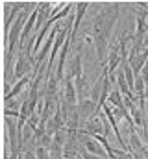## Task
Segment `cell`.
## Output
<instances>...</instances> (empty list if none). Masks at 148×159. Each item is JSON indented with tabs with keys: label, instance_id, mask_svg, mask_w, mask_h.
Instances as JSON below:
<instances>
[{
	"label": "cell",
	"instance_id": "obj_13",
	"mask_svg": "<svg viewBox=\"0 0 148 159\" xmlns=\"http://www.w3.org/2000/svg\"><path fill=\"white\" fill-rule=\"evenodd\" d=\"M22 159H37V156H35V152H26L22 156Z\"/></svg>",
	"mask_w": 148,
	"mask_h": 159
},
{
	"label": "cell",
	"instance_id": "obj_2",
	"mask_svg": "<svg viewBox=\"0 0 148 159\" xmlns=\"http://www.w3.org/2000/svg\"><path fill=\"white\" fill-rule=\"evenodd\" d=\"M95 113H96V104L91 102V98H83L80 102V106H78V117H80V120L83 122V120L89 119V115L93 117Z\"/></svg>",
	"mask_w": 148,
	"mask_h": 159
},
{
	"label": "cell",
	"instance_id": "obj_6",
	"mask_svg": "<svg viewBox=\"0 0 148 159\" xmlns=\"http://www.w3.org/2000/svg\"><path fill=\"white\" fill-rule=\"evenodd\" d=\"M98 144H100V143H98L96 139H85V150H87L89 154H93V156H100V157H108V154H106Z\"/></svg>",
	"mask_w": 148,
	"mask_h": 159
},
{
	"label": "cell",
	"instance_id": "obj_4",
	"mask_svg": "<svg viewBox=\"0 0 148 159\" xmlns=\"http://www.w3.org/2000/svg\"><path fill=\"white\" fill-rule=\"evenodd\" d=\"M87 7H89V4H87V2H80V4H76V19H74L72 30H71V34H69V37H71V39L76 37V32H78V28H80V24H81V20H83V15H85Z\"/></svg>",
	"mask_w": 148,
	"mask_h": 159
},
{
	"label": "cell",
	"instance_id": "obj_1",
	"mask_svg": "<svg viewBox=\"0 0 148 159\" xmlns=\"http://www.w3.org/2000/svg\"><path fill=\"white\" fill-rule=\"evenodd\" d=\"M72 76L69 74L65 78V87H63V100L67 106L71 107H76V100H78V94H76V85L72 83Z\"/></svg>",
	"mask_w": 148,
	"mask_h": 159
},
{
	"label": "cell",
	"instance_id": "obj_9",
	"mask_svg": "<svg viewBox=\"0 0 148 159\" xmlns=\"http://www.w3.org/2000/svg\"><path fill=\"white\" fill-rule=\"evenodd\" d=\"M108 102H109V104L113 106V107H118V106H120V104L124 102V98H122V93H120L118 89H111Z\"/></svg>",
	"mask_w": 148,
	"mask_h": 159
},
{
	"label": "cell",
	"instance_id": "obj_7",
	"mask_svg": "<svg viewBox=\"0 0 148 159\" xmlns=\"http://www.w3.org/2000/svg\"><path fill=\"white\" fill-rule=\"evenodd\" d=\"M71 76H72L74 80L81 76V54H78V56L74 57L72 65H71Z\"/></svg>",
	"mask_w": 148,
	"mask_h": 159
},
{
	"label": "cell",
	"instance_id": "obj_14",
	"mask_svg": "<svg viewBox=\"0 0 148 159\" xmlns=\"http://www.w3.org/2000/svg\"><path fill=\"white\" fill-rule=\"evenodd\" d=\"M146 104H148V85H146Z\"/></svg>",
	"mask_w": 148,
	"mask_h": 159
},
{
	"label": "cell",
	"instance_id": "obj_10",
	"mask_svg": "<svg viewBox=\"0 0 148 159\" xmlns=\"http://www.w3.org/2000/svg\"><path fill=\"white\" fill-rule=\"evenodd\" d=\"M74 85H76V94L78 98H83V93H85V78L80 76V78L74 80Z\"/></svg>",
	"mask_w": 148,
	"mask_h": 159
},
{
	"label": "cell",
	"instance_id": "obj_8",
	"mask_svg": "<svg viewBox=\"0 0 148 159\" xmlns=\"http://www.w3.org/2000/svg\"><path fill=\"white\" fill-rule=\"evenodd\" d=\"M130 143H132V152H141V150L145 148L135 129H132V131H130Z\"/></svg>",
	"mask_w": 148,
	"mask_h": 159
},
{
	"label": "cell",
	"instance_id": "obj_3",
	"mask_svg": "<svg viewBox=\"0 0 148 159\" xmlns=\"http://www.w3.org/2000/svg\"><path fill=\"white\" fill-rule=\"evenodd\" d=\"M83 133H87V135H104L106 133L104 131V122L98 119V115H93L91 119L87 120Z\"/></svg>",
	"mask_w": 148,
	"mask_h": 159
},
{
	"label": "cell",
	"instance_id": "obj_11",
	"mask_svg": "<svg viewBox=\"0 0 148 159\" xmlns=\"http://www.w3.org/2000/svg\"><path fill=\"white\" fill-rule=\"evenodd\" d=\"M35 156L37 159H52L50 157V152H48V148H44V146H39L35 150Z\"/></svg>",
	"mask_w": 148,
	"mask_h": 159
},
{
	"label": "cell",
	"instance_id": "obj_12",
	"mask_svg": "<svg viewBox=\"0 0 148 159\" xmlns=\"http://www.w3.org/2000/svg\"><path fill=\"white\" fill-rule=\"evenodd\" d=\"M81 159H108V157H100V156H93L89 152H81Z\"/></svg>",
	"mask_w": 148,
	"mask_h": 159
},
{
	"label": "cell",
	"instance_id": "obj_5",
	"mask_svg": "<svg viewBox=\"0 0 148 159\" xmlns=\"http://www.w3.org/2000/svg\"><path fill=\"white\" fill-rule=\"evenodd\" d=\"M30 81H34V74H28V76H24L22 80H19V81L15 83V87L6 94V98H4V100H6V102H11V100H13V98L22 91V89H24V85H26V83H30Z\"/></svg>",
	"mask_w": 148,
	"mask_h": 159
}]
</instances>
